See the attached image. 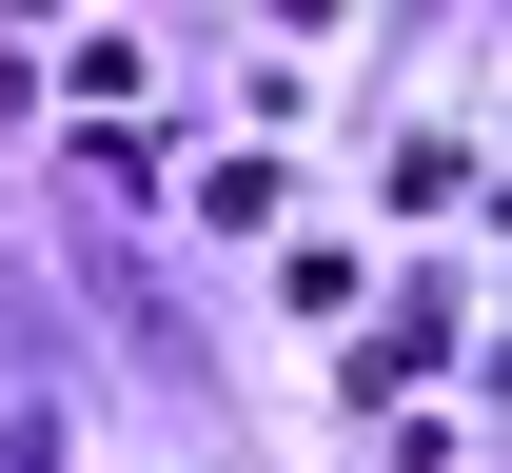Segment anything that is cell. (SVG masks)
<instances>
[{
  "label": "cell",
  "mask_w": 512,
  "mask_h": 473,
  "mask_svg": "<svg viewBox=\"0 0 512 473\" xmlns=\"http://www.w3.org/2000/svg\"><path fill=\"white\" fill-rule=\"evenodd\" d=\"M296 20H335V0H296Z\"/></svg>",
  "instance_id": "6da1fadb"
}]
</instances>
